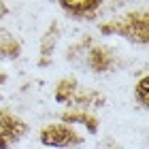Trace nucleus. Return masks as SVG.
<instances>
[{
	"mask_svg": "<svg viewBox=\"0 0 149 149\" xmlns=\"http://www.w3.org/2000/svg\"><path fill=\"white\" fill-rule=\"evenodd\" d=\"M66 13H70L72 17H85V19H92L96 15V11L100 9V2L98 0H79V2H62L60 4Z\"/></svg>",
	"mask_w": 149,
	"mask_h": 149,
	"instance_id": "nucleus-5",
	"label": "nucleus"
},
{
	"mask_svg": "<svg viewBox=\"0 0 149 149\" xmlns=\"http://www.w3.org/2000/svg\"><path fill=\"white\" fill-rule=\"evenodd\" d=\"M147 90H149V79L147 77H143L136 83V87H134V94H136V100L143 107H147V100H149V96H147Z\"/></svg>",
	"mask_w": 149,
	"mask_h": 149,
	"instance_id": "nucleus-8",
	"label": "nucleus"
},
{
	"mask_svg": "<svg viewBox=\"0 0 149 149\" xmlns=\"http://www.w3.org/2000/svg\"><path fill=\"white\" fill-rule=\"evenodd\" d=\"M62 119H64V121H79V124H85L92 132H96V126H98L96 117H92V115H85V113H66Z\"/></svg>",
	"mask_w": 149,
	"mask_h": 149,
	"instance_id": "nucleus-6",
	"label": "nucleus"
},
{
	"mask_svg": "<svg viewBox=\"0 0 149 149\" xmlns=\"http://www.w3.org/2000/svg\"><path fill=\"white\" fill-rule=\"evenodd\" d=\"M74 79H68V81H62L58 87V94H56V98H58V102H66L70 96H72V90H74Z\"/></svg>",
	"mask_w": 149,
	"mask_h": 149,
	"instance_id": "nucleus-7",
	"label": "nucleus"
},
{
	"mask_svg": "<svg viewBox=\"0 0 149 149\" xmlns=\"http://www.w3.org/2000/svg\"><path fill=\"white\" fill-rule=\"evenodd\" d=\"M24 132H26V124L19 117L0 113V149H9L11 143L24 136Z\"/></svg>",
	"mask_w": 149,
	"mask_h": 149,
	"instance_id": "nucleus-3",
	"label": "nucleus"
},
{
	"mask_svg": "<svg viewBox=\"0 0 149 149\" xmlns=\"http://www.w3.org/2000/svg\"><path fill=\"white\" fill-rule=\"evenodd\" d=\"M102 30L107 34H109V30H115L117 34L130 38L134 43H141V45H147V40H149V22H147V13L145 11L128 13L121 22L107 24V26H102Z\"/></svg>",
	"mask_w": 149,
	"mask_h": 149,
	"instance_id": "nucleus-1",
	"label": "nucleus"
},
{
	"mask_svg": "<svg viewBox=\"0 0 149 149\" xmlns=\"http://www.w3.org/2000/svg\"><path fill=\"white\" fill-rule=\"evenodd\" d=\"M113 60H115V56H113L111 47H94V49L90 51L87 64L92 66V70L104 72V70H109L113 66Z\"/></svg>",
	"mask_w": 149,
	"mask_h": 149,
	"instance_id": "nucleus-4",
	"label": "nucleus"
},
{
	"mask_svg": "<svg viewBox=\"0 0 149 149\" xmlns=\"http://www.w3.org/2000/svg\"><path fill=\"white\" fill-rule=\"evenodd\" d=\"M79 141H81L79 134L64 124H51L43 128V132H40V143L45 147H68L79 143Z\"/></svg>",
	"mask_w": 149,
	"mask_h": 149,
	"instance_id": "nucleus-2",
	"label": "nucleus"
}]
</instances>
